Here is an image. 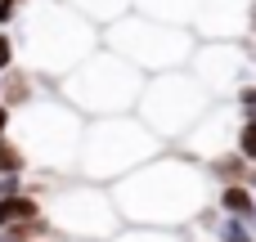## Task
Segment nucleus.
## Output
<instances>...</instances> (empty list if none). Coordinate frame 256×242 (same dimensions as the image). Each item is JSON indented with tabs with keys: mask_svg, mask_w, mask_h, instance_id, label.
Here are the masks:
<instances>
[{
	"mask_svg": "<svg viewBox=\"0 0 256 242\" xmlns=\"http://www.w3.org/2000/svg\"><path fill=\"white\" fill-rule=\"evenodd\" d=\"M117 211L126 225L140 229H189L202 211L216 202V184L202 162L166 148L153 162H144L135 175L112 184Z\"/></svg>",
	"mask_w": 256,
	"mask_h": 242,
	"instance_id": "1",
	"label": "nucleus"
},
{
	"mask_svg": "<svg viewBox=\"0 0 256 242\" xmlns=\"http://www.w3.org/2000/svg\"><path fill=\"white\" fill-rule=\"evenodd\" d=\"M104 45V27L90 22L81 9H72L68 0H36L22 22H18V54L27 58V67L45 81L68 76L76 63H86L94 49Z\"/></svg>",
	"mask_w": 256,
	"mask_h": 242,
	"instance_id": "2",
	"label": "nucleus"
},
{
	"mask_svg": "<svg viewBox=\"0 0 256 242\" xmlns=\"http://www.w3.org/2000/svg\"><path fill=\"white\" fill-rule=\"evenodd\" d=\"M27 193L45 202V220L63 242H112L126 229L108 184L81 175H27Z\"/></svg>",
	"mask_w": 256,
	"mask_h": 242,
	"instance_id": "3",
	"label": "nucleus"
},
{
	"mask_svg": "<svg viewBox=\"0 0 256 242\" xmlns=\"http://www.w3.org/2000/svg\"><path fill=\"white\" fill-rule=\"evenodd\" d=\"M144 81L148 76L135 63H126L122 54H112L108 45H99L86 63H76L68 76H58L54 90L86 121H94V117H126V112H135L140 94H144Z\"/></svg>",
	"mask_w": 256,
	"mask_h": 242,
	"instance_id": "4",
	"label": "nucleus"
},
{
	"mask_svg": "<svg viewBox=\"0 0 256 242\" xmlns=\"http://www.w3.org/2000/svg\"><path fill=\"white\" fill-rule=\"evenodd\" d=\"M158 153H166V144L135 117H94L86 121V139H81V157H76V175L90 184H117L126 175H135L144 162H153Z\"/></svg>",
	"mask_w": 256,
	"mask_h": 242,
	"instance_id": "5",
	"label": "nucleus"
},
{
	"mask_svg": "<svg viewBox=\"0 0 256 242\" xmlns=\"http://www.w3.org/2000/svg\"><path fill=\"white\" fill-rule=\"evenodd\" d=\"M14 139L27 148L36 175H76L81 139H86V117L54 94H40L36 103L18 108L14 117Z\"/></svg>",
	"mask_w": 256,
	"mask_h": 242,
	"instance_id": "6",
	"label": "nucleus"
},
{
	"mask_svg": "<svg viewBox=\"0 0 256 242\" xmlns=\"http://www.w3.org/2000/svg\"><path fill=\"white\" fill-rule=\"evenodd\" d=\"M104 45L112 54H122L126 63H135L144 76H158V72L189 67V58L198 49V36L189 27H171V22H158V18L130 9L117 22L104 27Z\"/></svg>",
	"mask_w": 256,
	"mask_h": 242,
	"instance_id": "7",
	"label": "nucleus"
},
{
	"mask_svg": "<svg viewBox=\"0 0 256 242\" xmlns=\"http://www.w3.org/2000/svg\"><path fill=\"white\" fill-rule=\"evenodd\" d=\"M212 103H216V99L207 94V85H202L189 67H176V72H158V76L144 81V94H140L135 117L171 148V144H180V139L207 117Z\"/></svg>",
	"mask_w": 256,
	"mask_h": 242,
	"instance_id": "8",
	"label": "nucleus"
},
{
	"mask_svg": "<svg viewBox=\"0 0 256 242\" xmlns=\"http://www.w3.org/2000/svg\"><path fill=\"white\" fill-rule=\"evenodd\" d=\"M189 72L207 85L212 99H234L256 81V49L252 40H198Z\"/></svg>",
	"mask_w": 256,
	"mask_h": 242,
	"instance_id": "9",
	"label": "nucleus"
},
{
	"mask_svg": "<svg viewBox=\"0 0 256 242\" xmlns=\"http://www.w3.org/2000/svg\"><path fill=\"white\" fill-rule=\"evenodd\" d=\"M234 139H238V112H234L230 99H216V103L207 108V117H202L180 144H171V148L207 166V162H216L220 153H234Z\"/></svg>",
	"mask_w": 256,
	"mask_h": 242,
	"instance_id": "10",
	"label": "nucleus"
},
{
	"mask_svg": "<svg viewBox=\"0 0 256 242\" xmlns=\"http://www.w3.org/2000/svg\"><path fill=\"white\" fill-rule=\"evenodd\" d=\"M252 13L256 0H202L194 18L198 40H252Z\"/></svg>",
	"mask_w": 256,
	"mask_h": 242,
	"instance_id": "11",
	"label": "nucleus"
},
{
	"mask_svg": "<svg viewBox=\"0 0 256 242\" xmlns=\"http://www.w3.org/2000/svg\"><path fill=\"white\" fill-rule=\"evenodd\" d=\"M0 234H45V238H58V234L50 229L45 202H40L36 193H14V198L0 202Z\"/></svg>",
	"mask_w": 256,
	"mask_h": 242,
	"instance_id": "12",
	"label": "nucleus"
},
{
	"mask_svg": "<svg viewBox=\"0 0 256 242\" xmlns=\"http://www.w3.org/2000/svg\"><path fill=\"white\" fill-rule=\"evenodd\" d=\"M140 13L158 18V22H171V27H189L194 31V18L202 9V0H135Z\"/></svg>",
	"mask_w": 256,
	"mask_h": 242,
	"instance_id": "13",
	"label": "nucleus"
},
{
	"mask_svg": "<svg viewBox=\"0 0 256 242\" xmlns=\"http://www.w3.org/2000/svg\"><path fill=\"white\" fill-rule=\"evenodd\" d=\"M212 207L225 211V216H238V220H252V225H256V193H252L248 180H238V184H220Z\"/></svg>",
	"mask_w": 256,
	"mask_h": 242,
	"instance_id": "14",
	"label": "nucleus"
},
{
	"mask_svg": "<svg viewBox=\"0 0 256 242\" xmlns=\"http://www.w3.org/2000/svg\"><path fill=\"white\" fill-rule=\"evenodd\" d=\"M72 9H81L90 22H99V27H108V22H117L122 13H130L135 9V0H68Z\"/></svg>",
	"mask_w": 256,
	"mask_h": 242,
	"instance_id": "15",
	"label": "nucleus"
},
{
	"mask_svg": "<svg viewBox=\"0 0 256 242\" xmlns=\"http://www.w3.org/2000/svg\"><path fill=\"white\" fill-rule=\"evenodd\" d=\"M248 171H252V162H243L238 153H220L216 162H207V175H212L216 189H220V184H238V180H248Z\"/></svg>",
	"mask_w": 256,
	"mask_h": 242,
	"instance_id": "16",
	"label": "nucleus"
},
{
	"mask_svg": "<svg viewBox=\"0 0 256 242\" xmlns=\"http://www.w3.org/2000/svg\"><path fill=\"white\" fill-rule=\"evenodd\" d=\"M0 175H32V157L14 135L0 139Z\"/></svg>",
	"mask_w": 256,
	"mask_h": 242,
	"instance_id": "17",
	"label": "nucleus"
},
{
	"mask_svg": "<svg viewBox=\"0 0 256 242\" xmlns=\"http://www.w3.org/2000/svg\"><path fill=\"white\" fill-rule=\"evenodd\" d=\"M112 242H184L180 229H140V225H126Z\"/></svg>",
	"mask_w": 256,
	"mask_h": 242,
	"instance_id": "18",
	"label": "nucleus"
},
{
	"mask_svg": "<svg viewBox=\"0 0 256 242\" xmlns=\"http://www.w3.org/2000/svg\"><path fill=\"white\" fill-rule=\"evenodd\" d=\"M234 153H238L243 162H252V166H256V126H252V121H238V139H234Z\"/></svg>",
	"mask_w": 256,
	"mask_h": 242,
	"instance_id": "19",
	"label": "nucleus"
},
{
	"mask_svg": "<svg viewBox=\"0 0 256 242\" xmlns=\"http://www.w3.org/2000/svg\"><path fill=\"white\" fill-rule=\"evenodd\" d=\"M18 58H22V54H18V36H14L9 27H0V76H4L9 67H18Z\"/></svg>",
	"mask_w": 256,
	"mask_h": 242,
	"instance_id": "20",
	"label": "nucleus"
},
{
	"mask_svg": "<svg viewBox=\"0 0 256 242\" xmlns=\"http://www.w3.org/2000/svg\"><path fill=\"white\" fill-rule=\"evenodd\" d=\"M230 103H234L238 121H252V126H256V81H252V85H243V90H238Z\"/></svg>",
	"mask_w": 256,
	"mask_h": 242,
	"instance_id": "21",
	"label": "nucleus"
},
{
	"mask_svg": "<svg viewBox=\"0 0 256 242\" xmlns=\"http://www.w3.org/2000/svg\"><path fill=\"white\" fill-rule=\"evenodd\" d=\"M36 0H0V27H14V22H22V13L32 9Z\"/></svg>",
	"mask_w": 256,
	"mask_h": 242,
	"instance_id": "22",
	"label": "nucleus"
},
{
	"mask_svg": "<svg viewBox=\"0 0 256 242\" xmlns=\"http://www.w3.org/2000/svg\"><path fill=\"white\" fill-rule=\"evenodd\" d=\"M14 193H27V175H0V202Z\"/></svg>",
	"mask_w": 256,
	"mask_h": 242,
	"instance_id": "23",
	"label": "nucleus"
},
{
	"mask_svg": "<svg viewBox=\"0 0 256 242\" xmlns=\"http://www.w3.org/2000/svg\"><path fill=\"white\" fill-rule=\"evenodd\" d=\"M14 117H18V112H14L9 103H0V139H4V135H14Z\"/></svg>",
	"mask_w": 256,
	"mask_h": 242,
	"instance_id": "24",
	"label": "nucleus"
},
{
	"mask_svg": "<svg viewBox=\"0 0 256 242\" xmlns=\"http://www.w3.org/2000/svg\"><path fill=\"white\" fill-rule=\"evenodd\" d=\"M248 184H252V193H256V166H252V171H248Z\"/></svg>",
	"mask_w": 256,
	"mask_h": 242,
	"instance_id": "25",
	"label": "nucleus"
},
{
	"mask_svg": "<svg viewBox=\"0 0 256 242\" xmlns=\"http://www.w3.org/2000/svg\"><path fill=\"white\" fill-rule=\"evenodd\" d=\"M0 90H4V81H0Z\"/></svg>",
	"mask_w": 256,
	"mask_h": 242,
	"instance_id": "26",
	"label": "nucleus"
}]
</instances>
